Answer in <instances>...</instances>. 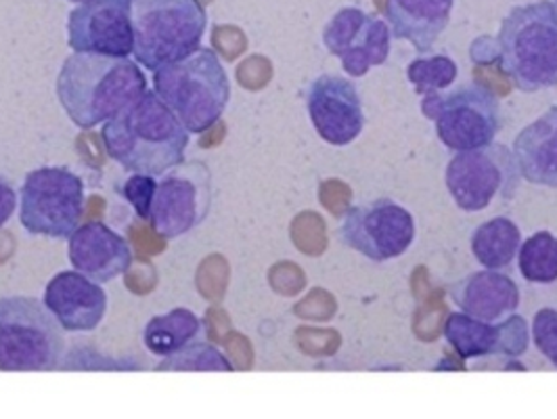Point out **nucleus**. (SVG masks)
I'll list each match as a JSON object with an SVG mask.
<instances>
[{
  "mask_svg": "<svg viewBox=\"0 0 557 419\" xmlns=\"http://www.w3.org/2000/svg\"><path fill=\"white\" fill-rule=\"evenodd\" d=\"M103 147L126 172L162 176L183 164L189 131L153 93H143L128 108L106 122Z\"/></svg>",
  "mask_w": 557,
  "mask_h": 419,
  "instance_id": "f257e3e1",
  "label": "nucleus"
},
{
  "mask_svg": "<svg viewBox=\"0 0 557 419\" xmlns=\"http://www.w3.org/2000/svg\"><path fill=\"white\" fill-rule=\"evenodd\" d=\"M147 90V78L128 57L74 53L57 76V99L83 131L110 122Z\"/></svg>",
  "mask_w": 557,
  "mask_h": 419,
  "instance_id": "f03ea898",
  "label": "nucleus"
},
{
  "mask_svg": "<svg viewBox=\"0 0 557 419\" xmlns=\"http://www.w3.org/2000/svg\"><path fill=\"white\" fill-rule=\"evenodd\" d=\"M499 65L522 93L557 86V13L552 0L513 7L503 20Z\"/></svg>",
  "mask_w": 557,
  "mask_h": 419,
  "instance_id": "7ed1b4c3",
  "label": "nucleus"
},
{
  "mask_svg": "<svg viewBox=\"0 0 557 419\" xmlns=\"http://www.w3.org/2000/svg\"><path fill=\"white\" fill-rule=\"evenodd\" d=\"M153 90L189 133H206L223 118L231 83L212 49H197L185 59L156 70Z\"/></svg>",
  "mask_w": 557,
  "mask_h": 419,
  "instance_id": "20e7f679",
  "label": "nucleus"
},
{
  "mask_svg": "<svg viewBox=\"0 0 557 419\" xmlns=\"http://www.w3.org/2000/svg\"><path fill=\"white\" fill-rule=\"evenodd\" d=\"M131 20L133 56L151 72L196 53L208 28L199 0H133Z\"/></svg>",
  "mask_w": 557,
  "mask_h": 419,
  "instance_id": "39448f33",
  "label": "nucleus"
},
{
  "mask_svg": "<svg viewBox=\"0 0 557 419\" xmlns=\"http://www.w3.org/2000/svg\"><path fill=\"white\" fill-rule=\"evenodd\" d=\"M65 350L63 328L45 303L0 298V371H53Z\"/></svg>",
  "mask_w": 557,
  "mask_h": 419,
  "instance_id": "423d86ee",
  "label": "nucleus"
},
{
  "mask_svg": "<svg viewBox=\"0 0 557 419\" xmlns=\"http://www.w3.org/2000/svg\"><path fill=\"white\" fill-rule=\"evenodd\" d=\"M421 113L434 120L436 137L450 151L491 145L502 131L499 99L480 83L461 84L450 93L423 97Z\"/></svg>",
  "mask_w": 557,
  "mask_h": 419,
  "instance_id": "0eeeda50",
  "label": "nucleus"
},
{
  "mask_svg": "<svg viewBox=\"0 0 557 419\" xmlns=\"http://www.w3.org/2000/svg\"><path fill=\"white\" fill-rule=\"evenodd\" d=\"M20 221L32 235L65 239L84 217L83 178L63 167L36 168L22 185Z\"/></svg>",
  "mask_w": 557,
  "mask_h": 419,
  "instance_id": "6e6552de",
  "label": "nucleus"
},
{
  "mask_svg": "<svg viewBox=\"0 0 557 419\" xmlns=\"http://www.w3.org/2000/svg\"><path fill=\"white\" fill-rule=\"evenodd\" d=\"M520 178L513 151L495 140L478 149L455 151L446 167V189L463 212H482L497 199H513Z\"/></svg>",
  "mask_w": 557,
  "mask_h": 419,
  "instance_id": "1a4fd4ad",
  "label": "nucleus"
},
{
  "mask_svg": "<svg viewBox=\"0 0 557 419\" xmlns=\"http://www.w3.org/2000/svg\"><path fill=\"white\" fill-rule=\"evenodd\" d=\"M339 237L350 250L373 262L400 258L416 242L413 214L386 197L348 208Z\"/></svg>",
  "mask_w": 557,
  "mask_h": 419,
  "instance_id": "9d476101",
  "label": "nucleus"
},
{
  "mask_svg": "<svg viewBox=\"0 0 557 419\" xmlns=\"http://www.w3.org/2000/svg\"><path fill=\"white\" fill-rule=\"evenodd\" d=\"M210 206V170L197 162L178 164L158 181L147 221L160 237L176 239L203 223Z\"/></svg>",
  "mask_w": 557,
  "mask_h": 419,
  "instance_id": "9b49d317",
  "label": "nucleus"
},
{
  "mask_svg": "<svg viewBox=\"0 0 557 419\" xmlns=\"http://www.w3.org/2000/svg\"><path fill=\"white\" fill-rule=\"evenodd\" d=\"M323 45L348 76L362 78L391 57V26L359 7H344L323 29Z\"/></svg>",
  "mask_w": 557,
  "mask_h": 419,
  "instance_id": "f8f14e48",
  "label": "nucleus"
},
{
  "mask_svg": "<svg viewBox=\"0 0 557 419\" xmlns=\"http://www.w3.org/2000/svg\"><path fill=\"white\" fill-rule=\"evenodd\" d=\"M133 0H86L67 15V47L74 53L131 57L135 47Z\"/></svg>",
  "mask_w": 557,
  "mask_h": 419,
  "instance_id": "ddd939ff",
  "label": "nucleus"
},
{
  "mask_svg": "<svg viewBox=\"0 0 557 419\" xmlns=\"http://www.w3.org/2000/svg\"><path fill=\"white\" fill-rule=\"evenodd\" d=\"M307 110L317 135L334 147H346L364 128L361 93L348 78L323 74L307 90Z\"/></svg>",
  "mask_w": 557,
  "mask_h": 419,
  "instance_id": "4468645a",
  "label": "nucleus"
},
{
  "mask_svg": "<svg viewBox=\"0 0 557 419\" xmlns=\"http://www.w3.org/2000/svg\"><path fill=\"white\" fill-rule=\"evenodd\" d=\"M445 340L463 359H484L491 355L522 357L529 350V323L520 315H509L503 321H482L466 312H453L445 323Z\"/></svg>",
  "mask_w": 557,
  "mask_h": 419,
  "instance_id": "2eb2a0df",
  "label": "nucleus"
},
{
  "mask_svg": "<svg viewBox=\"0 0 557 419\" xmlns=\"http://www.w3.org/2000/svg\"><path fill=\"white\" fill-rule=\"evenodd\" d=\"M47 308L67 334L95 332L108 312V294L101 283L78 271H61L45 287Z\"/></svg>",
  "mask_w": 557,
  "mask_h": 419,
  "instance_id": "dca6fc26",
  "label": "nucleus"
},
{
  "mask_svg": "<svg viewBox=\"0 0 557 419\" xmlns=\"http://www.w3.org/2000/svg\"><path fill=\"white\" fill-rule=\"evenodd\" d=\"M67 254L74 271L101 285L122 278L133 264L128 242L106 223L78 226L70 235Z\"/></svg>",
  "mask_w": 557,
  "mask_h": 419,
  "instance_id": "f3484780",
  "label": "nucleus"
},
{
  "mask_svg": "<svg viewBox=\"0 0 557 419\" xmlns=\"http://www.w3.org/2000/svg\"><path fill=\"white\" fill-rule=\"evenodd\" d=\"M450 300L461 312L482 321H503L520 307V287L499 271L484 269L450 289Z\"/></svg>",
  "mask_w": 557,
  "mask_h": 419,
  "instance_id": "a211bd4d",
  "label": "nucleus"
},
{
  "mask_svg": "<svg viewBox=\"0 0 557 419\" xmlns=\"http://www.w3.org/2000/svg\"><path fill=\"white\" fill-rule=\"evenodd\" d=\"M455 0H388L392 36L413 45L419 56L432 51L450 24Z\"/></svg>",
  "mask_w": 557,
  "mask_h": 419,
  "instance_id": "6ab92c4d",
  "label": "nucleus"
},
{
  "mask_svg": "<svg viewBox=\"0 0 557 419\" xmlns=\"http://www.w3.org/2000/svg\"><path fill=\"white\" fill-rule=\"evenodd\" d=\"M511 151L527 183L557 189V106L529 124Z\"/></svg>",
  "mask_w": 557,
  "mask_h": 419,
  "instance_id": "aec40b11",
  "label": "nucleus"
},
{
  "mask_svg": "<svg viewBox=\"0 0 557 419\" xmlns=\"http://www.w3.org/2000/svg\"><path fill=\"white\" fill-rule=\"evenodd\" d=\"M203 332V323L194 310L174 308L166 315L151 317L143 330V344L156 357H172L196 344Z\"/></svg>",
  "mask_w": 557,
  "mask_h": 419,
  "instance_id": "412c9836",
  "label": "nucleus"
},
{
  "mask_svg": "<svg viewBox=\"0 0 557 419\" xmlns=\"http://www.w3.org/2000/svg\"><path fill=\"white\" fill-rule=\"evenodd\" d=\"M522 233L507 217H495L472 233V254L484 269L502 271L518 256Z\"/></svg>",
  "mask_w": 557,
  "mask_h": 419,
  "instance_id": "4be33fe9",
  "label": "nucleus"
},
{
  "mask_svg": "<svg viewBox=\"0 0 557 419\" xmlns=\"http://www.w3.org/2000/svg\"><path fill=\"white\" fill-rule=\"evenodd\" d=\"M518 269L522 278L536 285L557 281V237L552 231H539L520 244Z\"/></svg>",
  "mask_w": 557,
  "mask_h": 419,
  "instance_id": "5701e85b",
  "label": "nucleus"
},
{
  "mask_svg": "<svg viewBox=\"0 0 557 419\" xmlns=\"http://www.w3.org/2000/svg\"><path fill=\"white\" fill-rule=\"evenodd\" d=\"M459 67L446 56L418 57L407 67V78L421 97L443 93L457 81Z\"/></svg>",
  "mask_w": 557,
  "mask_h": 419,
  "instance_id": "b1692460",
  "label": "nucleus"
},
{
  "mask_svg": "<svg viewBox=\"0 0 557 419\" xmlns=\"http://www.w3.org/2000/svg\"><path fill=\"white\" fill-rule=\"evenodd\" d=\"M158 371H233V365L226 361L221 350L210 344H191L185 350L166 357L164 363L156 367Z\"/></svg>",
  "mask_w": 557,
  "mask_h": 419,
  "instance_id": "393cba45",
  "label": "nucleus"
},
{
  "mask_svg": "<svg viewBox=\"0 0 557 419\" xmlns=\"http://www.w3.org/2000/svg\"><path fill=\"white\" fill-rule=\"evenodd\" d=\"M532 340L536 350L557 367V310L541 308L532 321Z\"/></svg>",
  "mask_w": 557,
  "mask_h": 419,
  "instance_id": "a878e982",
  "label": "nucleus"
},
{
  "mask_svg": "<svg viewBox=\"0 0 557 419\" xmlns=\"http://www.w3.org/2000/svg\"><path fill=\"white\" fill-rule=\"evenodd\" d=\"M156 185H158L156 176L137 174V172L122 185V196L131 201V206L135 208V212L139 214L140 219H149Z\"/></svg>",
  "mask_w": 557,
  "mask_h": 419,
  "instance_id": "bb28decb",
  "label": "nucleus"
},
{
  "mask_svg": "<svg viewBox=\"0 0 557 419\" xmlns=\"http://www.w3.org/2000/svg\"><path fill=\"white\" fill-rule=\"evenodd\" d=\"M17 204L20 196L15 194V189L4 178H0V229L11 221V217L17 210Z\"/></svg>",
  "mask_w": 557,
  "mask_h": 419,
  "instance_id": "cd10ccee",
  "label": "nucleus"
},
{
  "mask_svg": "<svg viewBox=\"0 0 557 419\" xmlns=\"http://www.w3.org/2000/svg\"><path fill=\"white\" fill-rule=\"evenodd\" d=\"M67 2H76V4H81V2H86V0H67Z\"/></svg>",
  "mask_w": 557,
  "mask_h": 419,
  "instance_id": "c85d7f7f",
  "label": "nucleus"
},
{
  "mask_svg": "<svg viewBox=\"0 0 557 419\" xmlns=\"http://www.w3.org/2000/svg\"><path fill=\"white\" fill-rule=\"evenodd\" d=\"M554 7H556V13H557V0H554Z\"/></svg>",
  "mask_w": 557,
  "mask_h": 419,
  "instance_id": "c756f323",
  "label": "nucleus"
}]
</instances>
